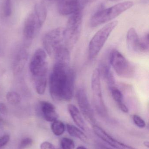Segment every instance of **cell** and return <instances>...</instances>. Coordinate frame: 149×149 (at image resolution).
<instances>
[{"label": "cell", "instance_id": "1", "mask_svg": "<svg viewBox=\"0 0 149 149\" xmlns=\"http://www.w3.org/2000/svg\"><path fill=\"white\" fill-rule=\"evenodd\" d=\"M75 73L70 63L55 62L49 79V89L56 102H69L74 93Z\"/></svg>", "mask_w": 149, "mask_h": 149}, {"label": "cell", "instance_id": "2", "mask_svg": "<svg viewBox=\"0 0 149 149\" xmlns=\"http://www.w3.org/2000/svg\"><path fill=\"white\" fill-rule=\"evenodd\" d=\"M43 44L45 52L54 58L66 47L65 44L64 28L59 27L48 31L43 38Z\"/></svg>", "mask_w": 149, "mask_h": 149}, {"label": "cell", "instance_id": "3", "mask_svg": "<svg viewBox=\"0 0 149 149\" xmlns=\"http://www.w3.org/2000/svg\"><path fill=\"white\" fill-rule=\"evenodd\" d=\"M133 2L127 1L96 12L92 17L90 25L96 27L114 19L133 6Z\"/></svg>", "mask_w": 149, "mask_h": 149}, {"label": "cell", "instance_id": "4", "mask_svg": "<svg viewBox=\"0 0 149 149\" xmlns=\"http://www.w3.org/2000/svg\"><path fill=\"white\" fill-rule=\"evenodd\" d=\"M82 26L81 9L71 15L65 29V44L69 50L71 49L78 41Z\"/></svg>", "mask_w": 149, "mask_h": 149}, {"label": "cell", "instance_id": "5", "mask_svg": "<svg viewBox=\"0 0 149 149\" xmlns=\"http://www.w3.org/2000/svg\"><path fill=\"white\" fill-rule=\"evenodd\" d=\"M117 24V21L109 22L99 30L93 36L88 45V56L91 60L98 56Z\"/></svg>", "mask_w": 149, "mask_h": 149}, {"label": "cell", "instance_id": "6", "mask_svg": "<svg viewBox=\"0 0 149 149\" xmlns=\"http://www.w3.org/2000/svg\"><path fill=\"white\" fill-rule=\"evenodd\" d=\"M110 64L120 77L131 78L135 73L134 68L127 58L117 50H113L109 55Z\"/></svg>", "mask_w": 149, "mask_h": 149}, {"label": "cell", "instance_id": "7", "mask_svg": "<svg viewBox=\"0 0 149 149\" xmlns=\"http://www.w3.org/2000/svg\"><path fill=\"white\" fill-rule=\"evenodd\" d=\"M100 75L98 69L93 72L91 78V87L94 107L99 115L101 117L108 116V111L102 97Z\"/></svg>", "mask_w": 149, "mask_h": 149}, {"label": "cell", "instance_id": "8", "mask_svg": "<svg viewBox=\"0 0 149 149\" xmlns=\"http://www.w3.org/2000/svg\"><path fill=\"white\" fill-rule=\"evenodd\" d=\"M46 53L42 49H38L34 52L29 64V70L32 77L48 73V63Z\"/></svg>", "mask_w": 149, "mask_h": 149}, {"label": "cell", "instance_id": "9", "mask_svg": "<svg viewBox=\"0 0 149 149\" xmlns=\"http://www.w3.org/2000/svg\"><path fill=\"white\" fill-rule=\"evenodd\" d=\"M76 98L80 112L84 118L90 124L94 125L96 123V119L85 90L83 88H79L77 90Z\"/></svg>", "mask_w": 149, "mask_h": 149}, {"label": "cell", "instance_id": "10", "mask_svg": "<svg viewBox=\"0 0 149 149\" xmlns=\"http://www.w3.org/2000/svg\"><path fill=\"white\" fill-rule=\"evenodd\" d=\"M93 130L94 134L108 145L116 149H138L122 143L106 133L102 128L97 125H93Z\"/></svg>", "mask_w": 149, "mask_h": 149}, {"label": "cell", "instance_id": "11", "mask_svg": "<svg viewBox=\"0 0 149 149\" xmlns=\"http://www.w3.org/2000/svg\"><path fill=\"white\" fill-rule=\"evenodd\" d=\"M38 31L36 17L34 13H31L26 18L24 24L23 35L26 43H30Z\"/></svg>", "mask_w": 149, "mask_h": 149}, {"label": "cell", "instance_id": "12", "mask_svg": "<svg viewBox=\"0 0 149 149\" xmlns=\"http://www.w3.org/2000/svg\"><path fill=\"white\" fill-rule=\"evenodd\" d=\"M28 53L27 46L20 48L15 55L12 63V71L16 75L22 72L28 60Z\"/></svg>", "mask_w": 149, "mask_h": 149}, {"label": "cell", "instance_id": "13", "mask_svg": "<svg viewBox=\"0 0 149 149\" xmlns=\"http://www.w3.org/2000/svg\"><path fill=\"white\" fill-rule=\"evenodd\" d=\"M80 9L79 0H61L58 5L59 13L62 15H72Z\"/></svg>", "mask_w": 149, "mask_h": 149}, {"label": "cell", "instance_id": "14", "mask_svg": "<svg viewBox=\"0 0 149 149\" xmlns=\"http://www.w3.org/2000/svg\"><path fill=\"white\" fill-rule=\"evenodd\" d=\"M40 110L44 119L48 122H52L57 120L58 115L55 106L49 102L42 101L39 103Z\"/></svg>", "mask_w": 149, "mask_h": 149}, {"label": "cell", "instance_id": "15", "mask_svg": "<svg viewBox=\"0 0 149 149\" xmlns=\"http://www.w3.org/2000/svg\"><path fill=\"white\" fill-rule=\"evenodd\" d=\"M141 39L134 28H131L128 31L127 36V44L128 49L132 52H140Z\"/></svg>", "mask_w": 149, "mask_h": 149}, {"label": "cell", "instance_id": "16", "mask_svg": "<svg viewBox=\"0 0 149 149\" xmlns=\"http://www.w3.org/2000/svg\"><path fill=\"white\" fill-rule=\"evenodd\" d=\"M100 77L104 79L108 85L109 89L115 86V79L110 66L105 63L100 64L98 68Z\"/></svg>", "mask_w": 149, "mask_h": 149}, {"label": "cell", "instance_id": "17", "mask_svg": "<svg viewBox=\"0 0 149 149\" xmlns=\"http://www.w3.org/2000/svg\"><path fill=\"white\" fill-rule=\"evenodd\" d=\"M34 15L36 20L37 26L39 30L43 24L47 17V9L42 3H36L34 7Z\"/></svg>", "mask_w": 149, "mask_h": 149}, {"label": "cell", "instance_id": "18", "mask_svg": "<svg viewBox=\"0 0 149 149\" xmlns=\"http://www.w3.org/2000/svg\"><path fill=\"white\" fill-rule=\"evenodd\" d=\"M67 109L74 123L83 130H85V123L78 109L73 104H70L68 105Z\"/></svg>", "mask_w": 149, "mask_h": 149}, {"label": "cell", "instance_id": "19", "mask_svg": "<svg viewBox=\"0 0 149 149\" xmlns=\"http://www.w3.org/2000/svg\"><path fill=\"white\" fill-rule=\"evenodd\" d=\"M109 89L113 99L117 103L119 108L123 113H127L129 112V109L123 102V95L121 91L115 86Z\"/></svg>", "mask_w": 149, "mask_h": 149}, {"label": "cell", "instance_id": "20", "mask_svg": "<svg viewBox=\"0 0 149 149\" xmlns=\"http://www.w3.org/2000/svg\"><path fill=\"white\" fill-rule=\"evenodd\" d=\"M47 74L40 75L33 78L36 91L38 94H43L47 85Z\"/></svg>", "mask_w": 149, "mask_h": 149}, {"label": "cell", "instance_id": "21", "mask_svg": "<svg viewBox=\"0 0 149 149\" xmlns=\"http://www.w3.org/2000/svg\"><path fill=\"white\" fill-rule=\"evenodd\" d=\"M66 129L68 134L73 137L78 138L85 143L88 142V138L85 134L77 127L71 124H67Z\"/></svg>", "mask_w": 149, "mask_h": 149}, {"label": "cell", "instance_id": "22", "mask_svg": "<svg viewBox=\"0 0 149 149\" xmlns=\"http://www.w3.org/2000/svg\"><path fill=\"white\" fill-rule=\"evenodd\" d=\"M51 130L52 133L57 136L62 135L65 130V126L64 123L57 120L52 122L51 125Z\"/></svg>", "mask_w": 149, "mask_h": 149}, {"label": "cell", "instance_id": "23", "mask_svg": "<svg viewBox=\"0 0 149 149\" xmlns=\"http://www.w3.org/2000/svg\"><path fill=\"white\" fill-rule=\"evenodd\" d=\"M7 101L11 105H17L20 103L21 97L20 95L15 91H10L7 93L6 95Z\"/></svg>", "mask_w": 149, "mask_h": 149}, {"label": "cell", "instance_id": "24", "mask_svg": "<svg viewBox=\"0 0 149 149\" xmlns=\"http://www.w3.org/2000/svg\"><path fill=\"white\" fill-rule=\"evenodd\" d=\"M3 14L5 17H9L13 13L12 0H3Z\"/></svg>", "mask_w": 149, "mask_h": 149}, {"label": "cell", "instance_id": "25", "mask_svg": "<svg viewBox=\"0 0 149 149\" xmlns=\"http://www.w3.org/2000/svg\"><path fill=\"white\" fill-rule=\"evenodd\" d=\"M60 146L62 149H73L75 147V144L72 139L64 137L60 141Z\"/></svg>", "mask_w": 149, "mask_h": 149}, {"label": "cell", "instance_id": "26", "mask_svg": "<svg viewBox=\"0 0 149 149\" xmlns=\"http://www.w3.org/2000/svg\"><path fill=\"white\" fill-rule=\"evenodd\" d=\"M133 121L135 124L141 128H143L146 127V123L145 121L139 116L134 115L133 116Z\"/></svg>", "mask_w": 149, "mask_h": 149}, {"label": "cell", "instance_id": "27", "mask_svg": "<svg viewBox=\"0 0 149 149\" xmlns=\"http://www.w3.org/2000/svg\"><path fill=\"white\" fill-rule=\"evenodd\" d=\"M32 143V139L29 137H25L21 141L20 144V149H23L31 146Z\"/></svg>", "mask_w": 149, "mask_h": 149}, {"label": "cell", "instance_id": "28", "mask_svg": "<svg viewBox=\"0 0 149 149\" xmlns=\"http://www.w3.org/2000/svg\"><path fill=\"white\" fill-rule=\"evenodd\" d=\"M10 136L8 135H5L0 138V148H2L6 145L9 141Z\"/></svg>", "mask_w": 149, "mask_h": 149}, {"label": "cell", "instance_id": "29", "mask_svg": "<svg viewBox=\"0 0 149 149\" xmlns=\"http://www.w3.org/2000/svg\"><path fill=\"white\" fill-rule=\"evenodd\" d=\"M40 149H56L53 144L49 142L42 143L40 145Z\"/></svg>", "mask_w": 149, "mask_h": 149}, {"label": "cell", "instance_id": "30", "mask_svg": "<svg viewBox=\"0 0 149 149\" xmlns=\"http://www.w3.org/2000/svg\"><path fill=\"white\" fill-rule=\"evenodd\" d=\"M0 113L3 115L7 114L8 109L6 105L3 102H0Z\"/></svg>", "mask_w": 149, "mask_h": 149}, {"label": "cell", "instance_id": "31", "mask_svg": "<svg viewBox=\"0 0 149 149\" xmlns=\"http://www.w3.org/2000/svg\"><path fill=\"white\" fill-rule=\"evenodd\" d=\"M96 149H113L110 148H108V147H106L105 146H103L102 145H97L96 146Z\"/></svg>", "mask_w": 149, "mask_h": 149}, {"label": "cell", "instance_id": "32", "mask_svg": "<svg viewBox=\"0 0 149 149\" xmlns=\"http://www.w3.org/2000/svg\"><path fill=\"white\" fill-rule=\"evenodd\" d=\"M143 144H144V146L147 147V148H149V142L148 141H146L144 142Z\"/></svg>", "mask_w": 149, "mask_h": 149}, {"label": "cell", "instance_id": "33", "mask_svg": "<svg viewBox=\"0 0 149 149\" xmlns=\"http://www.w3.org/2000/svg\"><path fill=\"white\" fill-rule=\"evenodd\" d=\"M4 123V121L1 117L0 116V126L2 125Z\"/></svg>", "mask_w": 149, "mask_h": 149}, {"label": "cell", "instance_id": "34", "mask_svg": "<svg viewBox=\"0 0 149 149\" xmlns=\"http://www.w3.org/2000/svg\"><path fill=\"white\" fill-rule=\"evenodd\" d=\"M76 149H87L85 147H83V146H79V147H77Z\"/></svg>", "mask_w": 149, "mask_h": 149}, {"label": "cell", "instance_id": "35", "mask_svg": "<svg viewBox=\"0 0 149 149\" xmlns=\"http://www.w3.org/2000/svg\"><path fill=\"white\" fill-rule=\"evenodd\" d=\"M85 2L89 3L92 2L95 0H83Z\"/></svg>", "mask_w": 149, "mask_h": 149}, {"label": "cell", "instance_id": "36", "mask_svg": "<svg viewBox=\"0 0 149 149\" xmlns=\"http://www.w3.org/2000/svg\"><path fill=\"white\" fill-rule=\"evenodd\" d=\"M45 1H61V0H45Z\"/></svg>", "mask_w": 149, "mask_h": 149}, {"label": "cell", "instance_id": "37", "mask_svg": "<svg viewBox=\"0 0 149 149\" xmlns=\"http://www.w3.org/2000/svg\"><path fill=\"white\" fill-rule=\"evenodd\" d=\"M110 1H115V0H110Z\"/></svg>", "mask_w": 149, "mask_h": 149}]
</instances>
